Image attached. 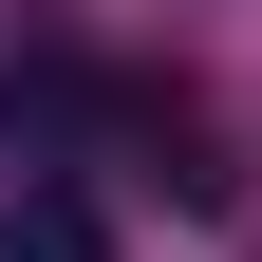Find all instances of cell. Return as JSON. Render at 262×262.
Wrapping results in <instances>:
<instances>
[{"label":"cell","mask_w":262,"mask_h":262,"mask_svg":"<svg viewBox=\"0 0 262 262\" xmlns=\"http://www.w3.org/2000/svg\"><path fill=\"white\" fill-rule=\"evenodd\" d=\"M0 262H113V244H94L75 187H38V206H0Z\"/></svg>","instance_id":"1"}]
</instances>
